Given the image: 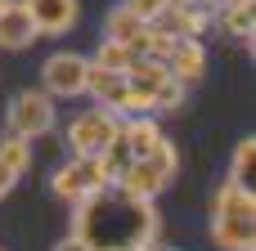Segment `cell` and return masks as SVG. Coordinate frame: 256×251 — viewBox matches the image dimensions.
Instances as JSON below:
<instances>
[{
    "mask_svg": "<svg viewBox=\"0 0 256 251\" xmlns=\"http://www.w3.org/2000/svg\"><path fill=\"white\" fill-rule=\"evenodd\" d=\"M72 238H81L86 251H140L162 243V216L153 202L108 184L72 207Z\"/></svg>",
    "mask_w": 256,
    "mask_h": 251,
    "instance_id": "cell-1",
    "label": "cell"
},
{
    "mask_svg": "<svg viewBox=\"0 0 256 251\" xmlns=\"http://www.w3.org/2000/svg\"><path fill=\"white\" fill-rule=\"evenodd\" d=\"M176 171H180V153H176V144L166 139L158 153H148V157H135L130 166H126V175L117 180L130 198H144V202H158L171 184H176Z\"/></svg>",
    "mask_w": 256,
    "mask_h": 251,
    "instance_id": "cell-2",
    "label": "cell"
},
{
    "mask_svg": "<svg viewBox=\"0 0 256 251\" xmlns=\"http://www.w3.org/2000/svg\"><path fill=\"white\" fill-rule=\"evenodd\" d=\"M4 126H9V135L45 139V135H54V126H58V99L45 94V90H18V94L9 99Z\"/></svg>",
    "mask_w": 256,
    "mask_h": 251,
    "instance_id": "cell-3",
    "label": "cell"
},
{
    "mask_svg": "<svg viewBox=\"0 0 256 251\" xmlns=\"http://www.w3.org/2000/svg\"><path fill=\"white\" fill-rule=\"evenodd\" d=\"M40 90L54 94V99H81L86 85H90V54H76V49H54L45 63H40Z\"/></svg>",
    "mask_w": 256,
    "mask_h": 251,
    "instance_id": "cell-4",
    "label": "cell"
},
{
    "mask_svg": "<svg viewBox=\"0 0 256 251\" xmlns=\"http://www.w3.org/2000/svg\"><path fill=\"white\" fill-rule=\"evenodd\" d=\"M122 135V117L117 112H108V108H86V112H76L72 121H68V148H72V157H94V153H104L108 148V139H117Z\"/></svg>",
    "mask_w": 256,
    "mask_h": 251,
    "instance_id": "cell-5",
    "label": "cell"
},
{
    "mask_svg": "<svg viewBox=\"0 0 256 251\" xmlns=\"http://www.w3.org/2000/svg\"><path fill=\"white\" fill-rule=\"evenodd\" d=\"M99 189H108V175H104L99 157H68V162L50 175V193H54L58 202H68V207H76L81 198H90V193H99Z\"/></svg>",
    "mask_w": 256,
    "mask_h": 251,
    "instance_id": "cell-6",
    "label": "cell"
},
{
    "mask_svg": "<svg viewBox=\"0 0 256 251\" xmlns=\"http://www.w3.org/2000/svg\"><path fill=\"white\" fill-rule=\"evenodd\" d=\"M32 40H40V31H36L27 4L22 0H4L0 4V49L4 54H22V49H32Z\"/></svg>",
    "mask_w": 256,
    "mask_h": 251,
    "instance_id": "cell-7",
    "label": "cell"
},
{
    "mask_svg": "<svg viewBox=\"0 0 256 251\" xmlns=\"http://www.w3.org/2000/svg\"><path fill=\"white\" fill-rule=\"evenodd\" d=\"M40 36H68L81 22V0H22Z\"/></svg>",
    "mask_w": 256,
    "mask_h": 251,
    "instance_id": "cell-8",
    "label": "cell"
},
{
    "mask_svg": "<svg viewBox=\"0 0 256 251\" xmlns=\"http://www.w3.org/2000/svg\"><path fill=\"white\" fill-rule=\"evenodd\" d=\"M104 36H112V40H122V45H130V54L140 58V54H148V36H153V22H140L126 4H112L108 9V18H104Z\"/></svg>",
    "mask_w": 256,
    "mask_h": 251,
    "instance_id": "cell-9",
    "label": "cell"
},
{
    "mask_svg": "<svg viewBox=\"0 0 256 251\" xmlns=\"http://www.w3.org/2000/svg\"><path fill=\"white\" fill-rule=\"evenodd\" d=\"M166 67H171V76H176L180 85H198L202 72H207V49H202V40H198V36H176V45H171V54H166Z\"/></svg>",
    "mask_w": 256,
    "mask_h": 251,
    "instance_id": "cell-10",
    "label": "cell"
},
{
    "mask_svg": "<svg viewBox=\"0 0 256 251\" xmlns=\"http://www.w3.org/2000/svg\"><path fill=\"white\" fill-rule=\"evenodd\" d=\"M212 0H194V4H171L158 22L166 27V31H176V36H198L202 40V31L212 27Z\"/></svg>",
    "mask_w": 256,
    "mask_h": 251,
    "instance_id": "cell-11",
    "label": "cell"
},
{
    "mask_svg": "<svg viewBox=\"0 0 256 251\" xmlns=\"http://www.w3.org/2000/svg\"><path fill=\"white\" fill-rule=\"evenodd\" d=\"M212 243L220 251H256V220H243V216H212Z\"/></svg>",
    "mask_w": 256,
    "mask_h": 251,
    "instance_id": "cell-12",
    "label": "cell"
},
{
    "mask_svg": "<svg viewBox=\"0 0 256 251\" xmlns=\"http://www.w3.org/2000/svg\"><path fill=\"white\" fill-rule=\"evenodd\" d=\"M86 94H90L99 108L122 112V99L130 94V81H126V72H108V67H94V63H90V85H86Z\"/></svg>",
    "mask_w": 256,
    "mask_h": 251,
    "instance_id": "cell-13",
    "label": "cell"
},
{
    "mask_svg": "<svg viewBox=\"0 0 256 251\" xmlns=\"http://www.w3.org/2000/svg\"><path fill=\"white\" fill-rule=\"evenodd\" d=\"M122 135H126V144H130L135 157H148V153H158V148L166 144V130L158 126L153 112H148V117H126V121H122Z\"/></svg>",
    "mask_w": 256,
    "mask_h": 251,
    "instance_id": "cell-14",
    "label": "cell"
},
{
    "mask_svg": "<svg viewBox=\"0 0 256 251\" xmlns=\"http://www.w3.org/2000/svg\"><path fill=\"white\" fill-rule=\"evenodd\" d=\"M216 27H220L230 40H248V45H252V31H256V0H248V4H216Z\"/></svg>",
    "mask_w": 256,
    "mask_h": 251,
    "instance_id": "cell-15",
    "label": "cell"
},
{
    "mask_svg": "<svg viewBox=\"0 0 256 251\" xmlns=\"http://www.w3.org/2000/svg\"><path fill=\"white\" fill-rule=\"evenodd\" d=\"M171 76V67L162 63V58H148V54H140L130 67H126V81H130V90H144L148 99L158 94V85Z\"/></svg>",
    "mask_w": 256,
    "mask_h": 251,
    "instance_id": "cell-16",
    "label": "cell"
},
{
    "mask_svg": "<svg viewBox=\"0 0 256 251\" xmlns=\"http://www.w3.org/2000/svg\"><path fill=\"white\" fill-rule=\"evenodd\" d=\"M90 63H94V67H108V72H126V67L135 63V54H130V45H122V40L104 36V40H99V49L90 54Z\"/></svg>",
    "mask_w": 256,
    "mask_h": 251,
    "instance_id": "cell-17",
    "label": "cell"
},
{
    "mask_svg": "<svg viewBox=\"0 0 256 251\" xmlns=\"http://www.w3.org/2000/svg\"><path fill=\"white\" fill-rule=\"evenodd\" d=\"M0 166H9L14 175H27V171H32V139L4 135V139H0Z\"/></svg>",
    "mask_w": 256,
    "mask_h": 251,
    "instance_id": "cell-18",
    "label": "cell"
},
{
    "mask_svg": "<svg viewBox=\"0 0 256 251\" xmlns=\"http://www.w3.org/2000/svg\"><path fill=\"white\" fill-rule=\"evenodd\" d=\"M252 166H256V139L248 135V139H238V144H234V157H230V180H243V184H248Z\"/></svg>",
    "mask_w": 256,
    "mask_h": 251,
    "instance_id": "cell-19",
    "label": "cell"
},
{
    "mask_svg": "<svg viewBox=\"0 0 256 251\" xmlns=\"http://www.w3.org/2000/svg\"><path fill=\"white\" fill-rule=\"evenodd\" d=\"M184 90H189V85H180L176 76H166V81L158 85V94H153V112H176V108L184 103Z\"/></svg>",
    "mask_w": 256,
    "mask_h": 251,
    "instance_id": "cell-20",
    "label": "cell"
},
{
    "mask_svg": "<svg viewBox=\"0 0 256 251\" xmlns=\"http://www.w3.org/2000/svg\"><path fill=\"white\" fill-rule=\"evenodd\" d=\"M122 4H126V9H130V13L140 18V22H158V18H162V13L171 9L166 0H122Z\"/></svg>",
    "mask_w": 256,
    "mask_h": 251,
    "instance_id": "cell-21",
    "label": "cell"
},
{
    "mask_svg": "<svg viewBox=\"0 0 256 251\" xmlns=\"http://www.w3.org/2000/svg\"><path fill=\"white\" fill-rule=\"evenodd\" d=\"M14 184H18V175H14L9 166H0V202H4V198L14 193Z\"/></svg>",
    "mask_w": 256,
    "mask_h": 251,
    "instance_id": "cell-22",
    "label": "cell"
},
{
    "mask_svg": "<svg viewBox=\"0 0 256 251\" xmlns=\"http://www.w3.org/2000/svg\"><path fill=\"white\" fill-rule=\"evenodd\" d=\"M54 251H86V243H81V238H72V234H68V238H63V243H58V247Z\"/></svg>",
    "mask_w": 256,
    "mask_h": 251,
    "instance_id": "cell-23",
    "label": "cell"
},
{
    "mask_svg": "<svg viewBox=\"0 0 256 251\" xmlns=\"http://www.w3.org/2000/svg\"><path fill=\"white\" fill-rule=\"evenodd\" d=\"M212 4H248V0H212Z\"/></svg>",
    "mask_w": 256,
    "mask_h": 251,
    "instance_id": "cell-24",
    "label": "cell"
},
{
    "mask_svg": "<svg viewBox=\"0 0 256 251\" xmlns=\"http://www.w3.org/2000/svg\"><path fill=\"white\" fill-rule=\"evenodd\" d=\"M140 251H162V243H153V247H140Z\"/></svg>",
    "mask_w": 256,
    "mask_h": 251,
    "instance_id": "cell-25",
    "label": "cell"
},
{
    "mask_svg": "<svg viewBox=\"0 0 256 251\" xmlns=\"http://www.w3.org/2000/svg\"><path fill=\"white\" fill-rule=\"evenodd\" d=\"M166 4H194V0H166Z\"/></svg>",
    "mask_w": 256,
    "mask_h": 251,
    "instance_id": "cell-26",
    "label": "cell"
},
{
    "mask_svg": "<svg viewBox=\"0 0 256 251\" xmlns=\"http://www.w3.org/2000/svg\"><path fill=\"white\" fill-rule=\"evenodd\" d=\"M0 4H4V0H0Z\"/></svg>",
    "mask_w": 256,
    "mask_h": 251,
    "instance_id": "cell-27",
    "label": "cell"
},
{
    "mask_svg": "<svg viewBox=\"0 0 256 251\" xmlns=\"http://www.w3.org/2000/svg\"><path fill=\"white\" fill-rule=\"evenodd\" d=\"M162 251H166V247H162Z\"/></svg>",
    "mask_w": 256,
    "mask_h": 251,
    "instance_id": "cell-28",
    "label": "cell"
}]
</instances>
